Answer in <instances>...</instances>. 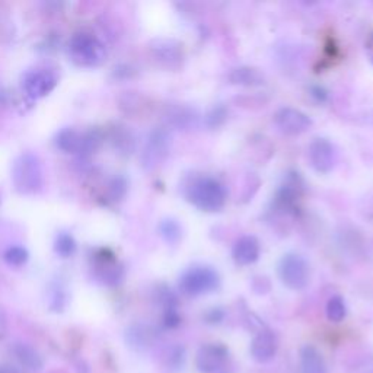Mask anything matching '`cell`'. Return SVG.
<instances>
[{
    "mask_svg": "<svg viewBox=\"0 0 373 373\" xmlns=\"http://www.w3.org/2000/svg\"><path fill=\"white\" fill-rule=\"evenodd\" d=\"M279 277L290 290H303L311 282V267L306 258L296 252H289L279 261Z\"/></svg>",
    "mask_w": 373,
    "mask_h": 373,
    "instance_id": "obj_5",
    "label": "cell"
},
{
    "mask_svg": "<svg viewBox=\"0 0 373 373\" xmlns=\"http://www.w3.org/2000/svg\"><path fill=\"white\" fill-rule=\"evenodd\" d=\"M274 124L283 135L299 136L312 127V119L302 109L294 107H283L275 111Z\"/></svg>",
    "mask_w": 373,
    "mask_h": 373,
    "instance_id": "obj_8",
    "label": "cell"
},
{
    "mask_svg": "<svg viewBox=\"0 0 373 373\" xmlns=\"http://www.w3.org/2000/svg\"><path fill=\"white\" fill-rule=\"evenodd\" d=\"M70 60L79 68H96L107 60L105 45L89 32H76L68 45Z\"/></svg>",
    "mask_w": 373,
    "mask_h": 373,
    "instance_id": "obj_3",
    "label": "cell"
},
{
    "mask_svg": "<svg viewBox=\"0 0 373 373\" xmlns=\"http://www.w3.org/2000/svg\"><path fill=\"white\" fill-rule=\"evenodd\" d=\"M326 314L331 322L338 323L344 321L347 317V306H346L344 299L338 295L330 298L326 306Z\"/></svg>",
    "mask_w": 373,
    "mask_h": 373,
    "instance_id": "obj_24",
    "label": "cell"
},
{
    "mask_svg": "<svg viewBox=\"0 0 373 373\" xmlns=\"http://www.w3.org/2000/svg\"><path fill=\"white\" fill-rule=\"evenodd\" d=\"M259 254H261V245L252 235L241 236L232 247V258L239 266L254 264L259 258Z\"/></svg>",
    "mask_w": 373,
    "mask_h": 373,
    "instance_id": "obj_15",
    "label": "cell"
},
{
    "mask_svg": "<svg viewBox=\"0 0 373 373\" xmlns=\"http://www.w3.org/2000/svg\"><path fill=\"white\" fill-rule=\"evenodd\" d=\"M151 53L158 64L168 70L181 68L184 60V50L181 43L172 38H156L151 43Z\"/></svg>",
    "mask_w": 373,
    "mask_h": 373,
    "instance_id": "obj_10",
    "label": "cell"
},
{
    "mask_svg": "<svg viewBox=\"0 0 373 373\" xmlns=\"http://www.w3.org/2000/svg\"><path fill=\"white\" fill-rule=\"evenodd\" d=\"M76 241L69 232H59L54 239V251L61 258H69L76 252Z\"/></svg>",
    "mask_w": 373,
    "mask_h": 373,
    "instance_id": "obj_25",
    "label": "cell"
},
{
    "mask_svg": "<svg viewBox=\"0 0 373 373\" xmlns=\"http://www.w3.org/2000/svg\"><path fill=\"white\" fill-rule=\"evenodd\" d=\"M93 275L96 282L105 286H119L124 279V268L116 255L108 250H101L93 258Z\"/></svg>",
    "mask_w": 373,
    "mask_h": 373,
    "instance_id": "obj_9",
    "label": "cell"
},
{
    "mask_svg": "<svg viewBox=\"0 0 373 373\" xmlns=\"http://www.w3.org/2000/svg\"><path fill=\"white\" fill-rule=\"evenodd\" d=\"M54 144L59 151L64 153L80 155L84 144V133H79L77 130L70 127L61 128L54 137Z\"/></svg>",
    "mask_w": 373,
    "mask_h": 373,
    "instance_id": "obj_17",
    "label": "cell"
},
{
    "mask_svg": "<svg viewBox=\"0 0 373 373\" xmlns=\"http://www.w3.org/2000/svg\"><path fill=\"white\" fill-rule=\"evenodd\" d=\"M3 258H5V261L9 266L21 267V266H24L28 261V251L24 247L15 245V247H10V248H8L5 251Z\"/></svg>",
    "mask_w": 373,
    "mask_h": 373,
    "instance_id": "obj_26",
    "label": "cell"
},
{
    "mask_svg": "<svg viewBox=\"0 0 373 373\" xmlns=\"http://www.w3.org/2000/svg\"><path fill=\"white\" fill-rule=\"evenodd\" d=\"M57 85V77L50 70H29L22 77V89L31 100H41Z\"/></svg>",
    "mask_w": 373,
    "mask_h": 373,
    "instance_id": "obj_11",
    "label": "cell"
},
{
    "mask_svg": "<svg viewBox=\"0 0 373 373\" xmlns=\"http://www.w3.org/2000/svg\"><path fill=\"white\" fill-rule=\"evenodd\" d=\"M6 334H8V317L3 306L0 305V340H3Z\"/></svg>",
    "mask_w": 373,
    "mask_h": 373,
    "instance_id": "obj_30",
    "label": "cell"
},
{
    "mask_svg": "<svg viewBox=\"0 0 373 373\" xmlns=\"http://www.w3.org/2000/svg\"><path fill=\"white\" fill-rule=\"evenodd\" d=\"M184 360H185V351L181 346H174L168 350L167 363L172 369H180L184 365Z\"/></svg>",
    "mask_w": 373,
    "mask_h": 373,
    "instance_id": "obj_28",
    "label": "cell"
},
{
    "mask_svg": "<svg viewBox=\"0 0 373 373\" xmlns=\"http://www.w3.org/2000/svg\"><path fill=\"white\" fill-rule=\"evenodd\" d=\"M172 139L167 128H153L144 143L142 152V165L146 171H153L164 164L171 152Z\"/></svg>",
    "mask_w": 373,
    "mask_h": 373,
    "instance_id": "obj_6",
    "label": "cell"
},
{
    "mask_svg": "<svg viewBox=\"0 0 373 373\" xmlns=\"http://www.w3.org/2000/svg\"><path fill=\"white\" fill-rule=\"evenodd\" d=\"M300 365L305 373H328L322 353L312 344H306L300 349Z\"/></svg>",
    "mask_w": 373,
    "mask_h": 373,
    "instance_id": "obj_18",
    "label": "cell"
},
{
    "mask_svg": "<svg viewBox=\"0 0 373 373\" xmlns=\"http://www.w3.org/2000/svg\"><path fill=\"white\" fill-rule=\"evenodd\" d=\"M277 349H279L277 335L270 330H264L254 337L250 351L255 362L267 363L274 358L275 353H277Z\"/></svg>",
    "mask_w": 373,
    "mask_h": 373,
    "instance_id": "obj_13",
    "label": "cell"
},
{
    "mask_svg": "<svg viewBox=\"0 0 373 373\" xmlns=\"http://www.w3.org/2000/svg\"><path fill=\"white\" fill-rule=\"evenodd\" d=\"M69 299L68 287L60 279L53 280L48 286V307H50V311L56 314L64 312L69 305Z\"/></svg>",
    "mask_w": 373,
    "mask_h": 373,
    "instance_id": "obj_20",
    "label": "cell"
},
{
    "mask_svg": "<svg viewBox=\"0 0 373 373\" xmlns=\"http://www.w3.org/2000/svg\"><path fill=\"white\" fill-rule=\"evenodd\" d=\"M0 373H21V370L12 363H0Z\"/></svg>",
    "mask_w": 373,
    "mask_h": 373,
    "instance_id": "obj_31",
    "label": "cell"
},
{
    "mask_svg": "<svg viewBox=\"0 0 373 373\" xmlns=\"http://www.w3.org/2000/svg\"><path fill=\"white\" fill-rule=\"evenodd\" d=\"M220 284L219 273L210 266L197 264L187 268L180 277L178 286L181 294L190 298H197L215 291Z\"/></svg>",
    "mask_w": 373,
    "mask_h": 373,
    "instance_id": "obj_4",
    "label": "cell"
},
{
    "mask_svg": "<svg viewBox=\"0 0 373 373\" xmlns=\"http://www.w3.org/2000/svg\"><path fill=\"white\" fill-rule=\"evenodd\" d=\"M185 199L201 212H219L228 200L226 187L212 175H192L184 184Z\"/></svg>",
    "mask_w": 373,
    "mask_h": 373,
    "instance_id": "obj_1",
    "label": "cell"
},
{
    "mask_svg": "<svg viewBox=\"0 0 373 373\" xmlns=\"http://www.w3.org/2000/svg\"><path fill=\"white\" fill-rule=\"evenodd\" d=\"M10 351L13 354V358L18 360V363L26 370L37 372L44 367L43 356L36 347H32L28 343H24V342L13 343V346L10 347Z\"/></svg>",
    "mask_w": 373,
    "mask_h": 373,
    "instance_id": "obj_16",
    "label": "cell"
},
{
    "mask_svg": "<svg viewBox=\"0 0 373 373\" xmlns=\"http://www.w3.org/2000/svg\"><path fill=\"white\" fill-rule=\"evenodd\" d=\"M164 119L168 125L178 130H190L197 125L199 116L194 108L184 104H171L165 108Z\"/></svg>",
    "mask_w": 373,
    "mask_h": 373,
    "instance_id": "obj_14",
    "label": "cell"
},
{
    "mask_svg": "<svg viewBox=\"0 0 373 373\" xmlns=\"http://www.w3.org/2000/svg\"><path fill=\"white\" fill-rule=\"evenodd\" d=\"M12 183L20 194H36L44 185V172L37 155L25 152L12 165Z\"/></svg>",
    "mask_w": 373,
    "mask_h": 373,
    "instance_id": "obj_2",
    "label": "cell"
},
{
    "mask_svg": "<svg viewBox=\"0 0 373 373\" xmlns=\"http://www.w3.org/2000/svg\"><path fill=\"white\" fill-rule=\"evenodd\" d=\"M229 80L234 85L257 86V85L264 84V76L261 75V72L254 69V68L242 66V68H236L231 72Z\"/></svg>",
    "mask_w": 373,
    "mask_h": 373,
    "instance_id": "obj_21",
    "label": "cell"
},
{
    "mask_svg": "<svg viewBox=\"0 0 373 373\" xmlns=\"http://www.w3.org/2000/svg\"><path fill=\"white\" fill-rule=\"evenodd\" d=\"M159 234L167 244L176 245L183 238V228L175 219H164L159 223Z\"/></svg>",
    "mask_w": 373,
    "mask_h": 373,
    "instance_id": "obj_23",
    "label": "cell"
},
{
    "mask_svg": "<svg viewBox=\"0 0 373 373\" xmlns=\"http://www.w3.org/2000/svg\"><path fill=\"white\" fill-rule=\"evenodd\" d=\"M226 119V111L223 107H218V108H213L212 111L208 112L207 117H206V121L210 127H218Z\"/></svg>",
    "mask_w": 373,
    "mask_h": 373,
    "instance_id": "obj_29",
    "label": "cell"
},
{
    "mask_svg": "<svg viewBox=\"0 0 373 373\" xmlns=\"http://www.w3.org/2000/svg\"><path fill=\"white\" fill-rule=\"evenodd\" d=\"M366 52H367V56H369L370 63L373 64V36L369 38V41L366 44Z\"/></svg>",
    "mask_w": 373,
    "mask_h": 373,
    "instance_id": "obj_32",
    "label": "cell"
},
{
    "mask_svg": "<svg viewBox=\"0 0 373 373\" xmlns=\"http://www.w3.org/2000/svg\"><path fill=\"white\" fill-rule=\"evenodd\" d=\"M307 160L310 165L319 174H328L334 169L338 152L335 144L326 137L314 139L310 146H307Z\"/></svg>",
    "mask_w": 373,
    "mask_h": 373,
    "instance_id": "obj_7",
    "label": "cell"
},
{
    "mask_svg": "<svg viewBox=\"0 0 373 373\" xmlns=\"http://www.w3.org/2000/svg\"><path fill=\"white\" fill-rule=\"evenodd\" d=\"M229 359V350L220 343H208L200 347L196 356V366L201 373H216Z\"/></svg>",
    "mask_w": 373,
    "mask_h": 373,
    "instance_id": "obj_12",
    "label": "cell"
},
{
    "mask_svg": "<svg viewBox=\"0 0 373 373\" xmlns=\"http://www.w3.org/2000/svg\"><path fill=\"white\" fill-rule=\"evenodd\" d=\"M127 191V183L124 178L121 176H116L114 180H112L108 185V194H109V199L111 200H121L124 197V194Z\"/></svg>",
    "mask_w": 373,
    "mask_h": 373,
    "instance_id": "obj_27",
    "label": "cell"
},
{
    "mask_svg": "<svg viewBox=\"0 0 373 373\" xmlns=\"http://www.w3.org/2000/svg\"><path fill=\"white\" fill-rule=\"evenodd\" d=\"M125 340H127V343L130 347L142 350L152 343L153 331L148 326H143V323H136V326H132L127 330Z\"/></svg>",
    "mask_w": 373,
    "mask_h": 373,
    "instance_id": "obj_22",
    "label": "cell"
},
{
    "mask_svg": "<svg viewBox=\"0 0 373 373\" xmlns=\"http://www.w3.org/2000/svg\"><path fill=\"white\" fill-rule=\"evenodd\" d=\"M111 143L114 146V149L124 156L132 155L136 149V137L135 135L130 132V128H127L123 124H117L114 128L111 130L109 135Z\"/></svg>",
    "mask_w": 373,
    "mask_h": 373,
    "instance_id": "obj_19",
    "label": "cell"
}]
</instances>
